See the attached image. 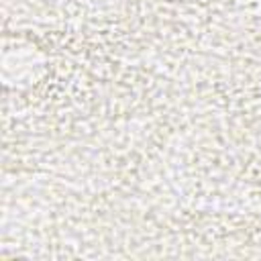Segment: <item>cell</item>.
Instances as JSON below:
<instances>
[{
  "label": "cell",
  "mask_w": 261,
  "mask_h": 261,
  "mask_svg": "<svg viewBox=\"0 0 261 261\" xmlns=\"http://www.w3.org/2000/svg\"><path fill=\"white\" fill-rule=\"evenodd\" d=\"M47 55L24 37H4L2 43V82L12 90L35 88L47 75Z\"/></svg>",
  "instance_id": "obj_1"
}]
</instances>
